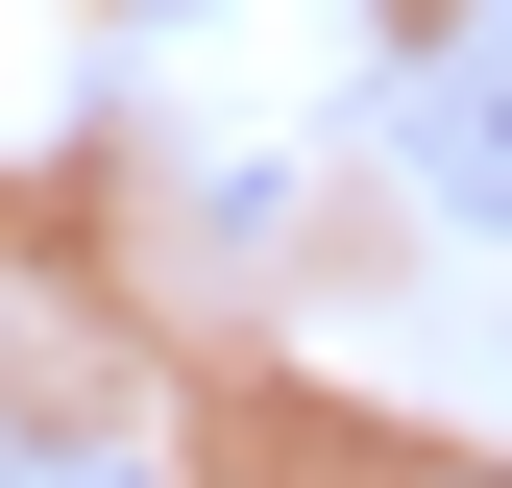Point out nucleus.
Masks as SVG:
<instances>
[{"mask_svg": "<svg viewBox=\"0 0 512 488\" xmlns=\"http://www.w3.org/2000/svg\"><path fill=\"white\" fill-rule=\"evenodd\" d=\"M415 196L512 244V25H464V49L415 74Z\"/></svg>", "mask_w": 512, "mask_h": 488, "instance_id": "f257e3e1", "label": "nucleus"}, {"mask_svg": "<svg viewBox=\"0 0 512 488\" xmlns=\"http://www.w3.org/2000/svg\"><path fill=\"white\" fill-rule=\"evenodd\" d=\"M25 488H171L147 440H25Z\"/></svg>", "mask_w": 512, "mask_h": 488, "instance_id": "f03ea898", "label": "nucleus"}, {"mask_svg": "<svg viewBox=\"0 0 512 488\" xmlns=\"http://www.w3.org/2000/svg\"><path fill=\"white\" fill-rule=\"evenodd\" d=\"M0 488H25V440H0Z\"/></svg>", "mask_w": 512, "mask_h": 488, "instance_id": "7ed1b4c3", "label": "nucleus"}]
</instances>
